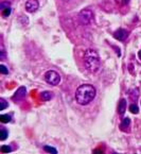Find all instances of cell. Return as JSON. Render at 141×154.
I'll return each instance as SVG.
<instances>
[{
	"mask_svg": "<svg viewBox=\"0 0 141 154\" xmlns=\"http://www.w3.org/2000/svg\"><path fill=\"white\" fill-rule=\"evenodd\" d=\"M130 98H132L133 101H137V98H138V89H133L130 91Z\"/></svg>",
	"mask_w": 141,
	"mask_h": 154,
	"instance_id": "cell-14",
	"label": "cell"
},
{
	"mask_svg": "<svg viewBox=\"0 0 141 154\" xmlns=\"http://www.w3.org/2000/svg\"><path fill=\"white\" fill-rule=\"evenodd\" d=\"M0 71H1V73H3V75H8V73H9V69H8L4 65H0Z\"/></svg>",
	"mask_w": 141,
	"mask_h": 154,
	"instance_id": "cell-21",
	"label": "cell"
},
{
	"mask_svg": "<svg viewBox=\"0 0 141 154\" xmlns=\"http://www.w3.org/2000/svg\"><path fill=\"white\" fill-rule=\"evenodd\" d=\"M128 36V32L124 29H118L114 33V37L118 41H124Z\"/></svg>",
	"mask_w": 141,
	"mask_h": 154,
	"instance_id": "cell-7",
	"label": "cell"
},
{
	"mask_svg": "<svg viewBox=\"0 0 141 154\" xmlns=\"http://www.w3.org/2000/svg\"><path fill=\"white\" fill-rule=\"evenodd\" d=\"M2 15H3V17H9V16L11 15V8H8V9L3 10Z\"/></svg>",
	"mask_w": 141,
	"mask_h": 154,
	"instance_id": "cell-20",
	"label": "cell"
},
{
	"mask_svg": "<svg viewBox=\"0 0 141 154\" xmlns=\"http://www.w3.org/2000/svg\"><path fill=\"white\" fill-rule=\"evenodd\" d=\"M115 1H116L117 5H121V7L128 5V2H130V0H115Z\"/></svg>",
	"mask_w": 141,
	"mask_h": 154,
	"instance_id": "cell-19",
	"label": "cell"
},
{
	"mask_svg": "<svg viewBox=\"0 0 141 154\" xmlns=\"http://www.w3.org/2000/svg\"><path fill=\"white\" fill-rule=\"evenodd\" d=\"M10 7H11V3H10L9 1H2V2L0 3V9H1V11L8 9V8H10Z\"/></svg>",
	"mask_w": 141,
	"mask_h": 154,
	"instance_id": "cell-15",
	"label": "cell"
},
{
	"mask_svg": "<svg viewBox=\"0 0 141 154\" xmlns=\"http://www.w3.org/2000/svg\"><path fill=\"white\" fill-rule=\"evenodd\" d=\"M39 8V3L37 0H28L26 2V10L29 13H34Z\"/></svg>",
	"mask_w": 141,
	"mask_h": 154,
	"instance_id": "cell-6",
	"label": "cell"
},
{
	"mask_svg": "<svg viewBox=\"0 0 141 154\" xmlns=\"http://www.w3.org/2000/svg\"><path fill=\"white\" fill-rule=\"evenodd\" d=\"M62 1H64V2H68V1H70V0H62Z\"/></svg>",
	"mask_w": 141,
	"mask_h": 154,
	"instance_id": "cell-24",
	"label": "cell"
},
{
	"mask_svg": "<svg viewBox=\"0 0 141 154\" xmlns=\"http://www.w3.org/2000/svg\"><path fill=\"white\" fill-rule=\"evenodd\" d=\"M97 95V91L94 86L90 84H83L77 87L75 91V100L80 105L89 104Z\"/></svg>",
	"mask_w": 141,
	"mask_h": 154,
	"instance_id": "cell-1",
	"label": "cell"
},
{
	"mask_svg": "<svg viewBox=\"0 0 141 154\" xmlns=\"http://www.w3.org/2000/svg\"><path fill=\"white\" fill-rule=\"evenodd\" d=\"M8 107V103L7 101H5L4 99H0V111H3V109H5Z\"/></svg>",
	"mask_w": 141,
	"mask_h": 154,
	"instance_id": "cell-16",
	"label": "cell"
},
{
	"mask_svg": "<svg viewBox=\"0 0 141 154\" xmlns=\"http://www.w3.org/2000/svg\"><path fill=\"white\" fill-rule=\"evenodd\" d=\"M130 112L133 114H138V112H139L138 106H137L136 104H130Z\"/></svg>",
	"mask_w": 141,
	"mask_h": 154,
	"instance_id": "cell-17",
	"label": "cell"
},
{
	"mask_svg": "<svg viewBox=\"0 0 141 154\" xmlns=\"http://www.w3.org/2000/svg\"><path fill=\"white\" fill-rule=\"evenodd\" d=\"M45 81L52 86H56L61 82V75L55 70H48L45 73Z\"/></svg>",
	"mask_w": 141,
	"mask_h": 154,
	"instance_id": "cell-4",
	"label": "cell"
},
{
	"mask_svg": "<svg viewBox=\"0 0 141 154\" xmlns=\"http://www.w3.org/2000/svg\"><path fill=\"white\" fill-rule=\"evenodd\" d=\"M26 94H27V88L25 86H20L14 94V96L12 97V100L15 102H18L20 100H22L26 97Z\"/></svg>",
	"mask_w": 141,
	"mask_h": 154,
	"instance_id": "cell-5",
	"label": "cell"
},
{
	"mask_svg": "<svg viewBox=\"0 0 141 154\" xmlns=\"http://www.w3.org/2000/svg\"><path fill=\"white\" fill-rule=\"evenodd\" d=\"M84 64L91 73H97L101 68V61L98 52L93 49H87L84 52Z\"/></svg>",
	"mask_w": 141,
	"mask_h": 154,
	"instance_id": "cell-2",
	"label": "cell"
},
{
	"mask_svg": "<svg viewBox=\"0 0 141 154\" xmlns=\"http://www.w3.org/2000/svg\"><path fill=\"white\" fill-rule=\"evenodd\" d=\"M130 118H124L120 123V129L122 130V131L126 132L128 128H130Z\"/></svg>",
	"mask_w": 141,
	"mask_h": 154,
	"instance_id": "cell-9",
	"label": "cell"
},
{
	"mask_svg": "<svg viewBox=\"0 0 141 154\" xmlns=\"http://www.w3.org/2000/svg\"><path fill=\"white\" fill-rule=\"evenodd\" d=\"M92 19H93V13L91 10L84 9L79 13V21H80L81 25L88 26L92 21Z\"/></svg>",
	"mask_w": 141,
	"mask_h": 154,
	"instance_id": "cell-3",
	"label": "cell"
},
{
	"mask_svg": "<svg viewBox=\"0 0 141 154\" xmlns=\"http://www.w3.org/2000/svg\"><path fill=\"white\" fill-rule=\"evenodd\" d=\"M44 150H45L46 152H48V153H54V154L57 153V150L52 147H50V146H45V147H44Z\"/></svg>",
	"mask_w": 141,
	"mask_h": 154,
	"instance_id": "cell-13",
	"label": "cell"
},
{
	"mask_svg": "<svg viewBox=\"0 0 141 154\" xmlns=\"http://www.w3.org/2000/svg\"><path fill=\"white\" fill-rule=\"evenodd\" d=\"M0 133H1V135H0V139H1V140H4V139L8 137V135H9V133H8V131L4 129V128H1Z\"/></svg>",
	"mask_w": 141,
	"mask_h": 154,
	"instance_id": "cell-11",
	"label": "cell"
},
{
	"mask_svg": "<svg viewBox=\"0 0 141 154\" xmlns=\"http://www.w3.org/2000/svg\"><path fill=\"white\" fill-rule=\"evenodd\" d=\"M11 119H12L11 116H9V115H1L0 116V120H1V122H3V123L10 122Z\"/></svg>",
	"mask_w": 141,
	"mask_h": 154,
	"instance_id": "cell-12",
	"label": "cell"
},
{
	"mask_svg": "<svg viewBox=\"0 0 141 154\" xmlns=\"http://www.w3.org/2000/svg\"><path fill=\"white\" fill-rule=\"evenodd\" d=\"M138 55H139V59H140V60H141V50H140V51H139Z\"/></svg>",
	"mask_w": 141,
	"mask_h": 154,
	"instance_id": "cell-23",
	"label": "cell"
},
{
	"mask_svg": "<svg viewBox=\"0 0 141 154\" xmlns=\"http://www.w3.org/2000/svg\"><path fill=\"white\" fill-rule=\"evenodd\" d=\"M0 151L2 152V153H9V152H11L12 151V148L10 147V146H2L1 147V149H0Z\"/></svg>",
	"mask_w": 141,
	"mask_h": 154,
	"instance_id": "cell-18",
	"label": "cell"
},
{
	"mask_svg": "<svg viewBox=\"0 0 141 154\" xmlns=\"http://www.w3.org/2000/svg\"><path fill=\"white\" fill-rule=\"evenodd\" d=\"M126 111V100L125 99H121L120 103L118 105V114L120 116H123Z\"/></svg>",
	"mask_w": 141,
	"mask_h": 154,
	"instance_id": "cell-8",
	"label": "cell"
},
{
	"mask_svg": "<svg viewBox=\"0 0 141 154\" xmlns=\"http://www.w3.org/2000/svg\"><path fill=\"white\" fill-rule=\"evenodd\" d=\"M40 98L43 101H49V100H51L53 98V94L51 93V91H43V93L40 94Z\"/></svg>",
	"mask_w": 141,
	"mask_h": 154,
	"instance_id": "cell-10",
	"label": "cell"
},
{
	"mask_svg": "<svg viewBox=\"0 0 141 154\" xmlns=\"http://www.w3.org/2000/svg\"><path fill=\"white\" fill-rule=\"evenodd\" d=\"M4 53H5V52H4V51H3V50H2V52H1V60H2V59H4V55H5Z\"/></svg>",
	"mask_w": 141,
	"mask_h": 154,
	"instance_id": "cell-22",
	"label": "cell"
}]
</instances>
